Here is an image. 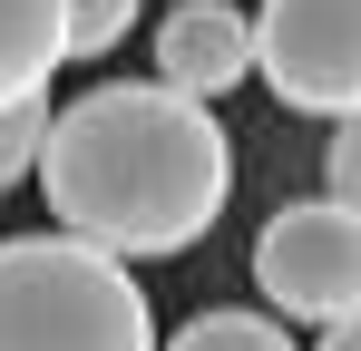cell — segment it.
I'll list each match as a JSON object with an SVG mask.
<instances>
[{"instance_id": "10", "label": "cell", "mask_w": 361, "mask_h": 351, "mask_svg": "<svg viewBox=\"0 0 361 351\" xmlns=\"http://www.w3.org/2000/svg\"><path fill=\"white\" fill-rule=\"evenodd\" d=\"M322 195L361 215V108L342 117V127H332V147H322Z\"/></svg>"}, {"instance_id": "6", "label": "cell", "mask_w": 361, "mask_h": 351, "mask_svg": "<svg viewBox=\"0 0 361 351\" xmlns=\"http://www.w3.org/2000/svg\"><path fill=\"white\" fill-rule=\"evenodd\" d=\"M68 68V0H0V108H39Z\"/></svg>"}, {"instance_id": "9", "label": "cell", "mask_w": 361, "mask_h": 351, "mask_svg": "<svg viewBox=\"0 0 361 351\" xmlns=\"http://www.w3.org/2000/svg\"><path fill=\"white\" fill-rule=\"evenodd\" d=\"M39 137H49V98L39 108H0V195L39 166Z\"/></svg>"}, {"instance_id": "3", "label": "cell", "mask_w": 361, "mask_h": 351, "mask_svg": "<svg viewBox=\"0 0 361 351\" xmlns=\"http://www.w3.org/2000/svg\"><path fill=\"white\" fill-rule=\"evenodd\" d=\"M254 283L274 302V322H312V332L352 322L361 312V215L332 195L274 205L254 234Z\"/></svg>"}, {"instance_id": "1", "label": "cell", "mask_w": 361, "mask_h": 351, "mask_svg": "<svg viewBox=\"0 0 361 351\" xmlns=\"http://www.w3.org/2000/svg\"><path fill=\"white\" fill-rule=\"evenodd\" d=\"M39 195H49L59 234L118 254V264H157V254L205 244V225L225 215L235 147L205 98H176L157 78H108L49 117Z\"/></svg>"}, {"instance_id": "4", "label": "cell", "mask_w": 361, "mask_h": 351, "mask_svg": "<svg viewBox=\"0 0 361 351\" xmlns=\"http://www.w3.org/2000/svg\"><path fill=\"white\" fill-rule=\"evenodd\" d=\"M254 20V68L293 117H342L361 108V0H264Z\"/></svg>"}, {"instance_id": "7", "label": "cell", "mask_w": 361, "mask_h": 351, "mask_svg": "<svg viewBox=\"0 0 361 351\" xmlns=\"http://www.w3.org/2000/svg\"><path fill=\"white\" fill-rule=\"evenodd\" d=\"M157 351H293V332L274 312H195L176 342H157Z\"/></svg>"}, {"instance_id": "2", "label": "cell", "mask_w": 361, "mask_h": 351, "mask_svg": "<svg viewBox=\"0 0 361 351\" xmlns=\"http://www.w3.org/2000/svg\"><path fill=\"white\" fill-rule=\"evenodd\" d=\"M0 351H157V312L118 254L78 234L0 244Z\"/></svg>"}, {"instance_id": "11", "label": "cell", "mask_w": 361, "mask_h": 351, "mask_svg": "<svg viewBox=\"0 0 361 351\" xmlns=\"http://www.w3.org/2000/svg\"><path fill=\"white\" fill-rule=\"evenodd\" d=\"M312 351H361V312H352V322H332V332H322Z\"/></svg>"}, {"instance_id": "8", "label": "cell", "mask_w": 361, "mask_h": 351, "mask_svg": "<svg viewBox=\"0 0 361 351\" xmlns=\"http://www.w3.org/2000/svg\"><path fill=\"white\" fill-rule=\"evenodd\" d=\"M137 30V0H68V58H108Z\"/></svg>"}, {"instance_id": "5", "label": "cell", "mask_w": 361, "mask_h": 351, "mask_svg": "<svg viewBox=\"0 0 361 351\" xmlns=\"http://www.w3.org/2000/svg\"><path fill=\"white\" fill-rule=\"evenodd\" d=\"M244 78H254V20H244L235 0H176V10L157 20V88L215 108Z\"/></svg>"}]
</instances>
